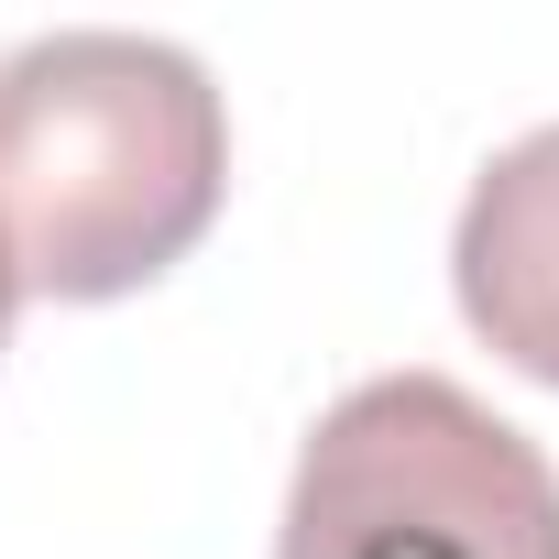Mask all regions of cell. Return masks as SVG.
Wrapping results in <instances>:
<instances>
[{
    "label": "cell",
    "mask_w": 559,
    "mask_h": 559,
    "mask_svg": "<svg viewBox=\"0 0 559 559\" xmlns=\"http://www.w3.org/2000/svg\"><path fill=\"white\" fill-rule=\"evenodd\" d=\"M230 110L165 34L67 23L0 56V252L56 308L132 297L219 219Z\"/></svg>",
    "instance_id": "obj_1"
},
{
    "label": "cell",
    "mask_w": 559,
    "mask_h": 559,
    "mask_svg": "<svg viewBox=\"0 0 559 559\" xmlns=\"http://www.w3.org/2000/svg\"><path fill=\"white\" fill-rule=\"evenodd\" d=\"M274 559H559V472L450 373H373L308 428Z\"/></svg>",
    "instance_id": "obj_2"
},
{
    "label": "cell",
    "mask_w": 559,
    "mask_h": 559,
    "mask_svg": "<svg viewBox=\"0 0 559 559\" xmlns=\"http://www.w3.org/2000/svg\"><path fill=\"white\" fill-rule=\"evenodd\" d=\"M450 286H461V319L526 384H559V121L504 143L472 176L450 230Z\"/></svg>",
    "instance_id": "obj_3"
},
{
    "label": "cell",
    "mask_w": 559,
    "mask_h": 559,
    "mask_svg": "<svg viewBox=\"0 0 559 559\" xmlns=\"http://www.w3.org/2000/svg\"><path fill=\"white\" fill-rule=\"evenodd\" d=\"M12 297H23V263L0 252V330H12Z\"/></svg>",
    "instance_id": "obj_4"
}]
</instances>
